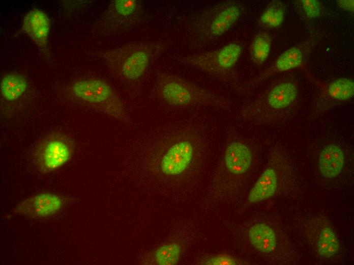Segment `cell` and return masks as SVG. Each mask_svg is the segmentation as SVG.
I'll return each instance as SVG.
<instances>
[{
  "label": "cell",
  "mask_w": 354,
  "mask_h": 265,
  "mask_svg": "<svg viewBox=\"0 0 354 265\" xmlns=\"http://www.w3.org/2000/svg\"><path fill=\"white\" fill-rule=\"evenodd\" d=\"M156 88L159 97L171 106L229 108L226 99L173 74L159 73L156 80Z\"/></svg>",
  "instance_id": "1"
},
{
  "label": "cell",
  "mask_w": 354,
  "mask_h": 265,
  "mask_svg": "<svg viewBox=\"0 0 354 265\" xmlns=\"http://www.w3.org/2000/svg\"><path fill=\"white\" fill-rule=\"evenodd\" d=\"M164 45L155 42L127 44L101 55L107 66L119 76L130 81L141 77Z\"/></svg>",
  "instance_id": "2"
},
{
  "label": "cell",
  "mask_w": 354,
  "mask_h": 265,
  "mask_svg": "<svg viewBox=\"0 0 354 265\" xmlns=\"http://www.w3.org/2000/svg\"><path fill=\"white\" fill-rule=\"evenodd\" d=\"M299 88L291 80H285L270 87L259 101L249 107L243 115L246 122L269 125L281 122V112L287 110L297 99Z\"/></svg>",
  "instance_id": "3"
},
{
  "label": "cell",
  "mask_w": 354,
  "mask_h": 265,
  "mask_svg": "<svg viewBox=\"0 0 354 265\" xmlns=\"http://www.w3.org/2000/svg\"><path fill=\"white\" fill-rule=\"evenodd\" d=\"M243 11V7L238 1L221 2L195 16L190 22V31L199 42L214 40L232 29Z\"/></svg>",
  "instance_id": "4"
},
{
  "label": "cell",
  "mask_w": 354,
  "mask_h": 265,
  "mask_svg": "<svg viewBox=\"0 0 354 265\" xmlns=\"http://www.w3.org/2000/svg\"><path fill=\"white\" fill-rule=\"evenodd\" d=\"M242 52L241 45L230 43L217 49L184 57V63L227 83H235L234 68Z\"/></svg>",
  "instance_id": "5"
},
{
  "label": "cell",
  "mask_w": 354,
  "mask_h": 265,
  "mask_svg": "<svg viewBox=\"0 0 354 265\" xmlns=\"http://www.w3.org/2000/svg\"><path fill=\"white\" fill-rule=\"evenodd\" d=\"M74 95L97 110L124 123L129 115L121 99L106 82L98 79L77 81L72 85Z\"/></svg>",
  "instance_id": "6"
},
{
  "label": "cell",
  "mask_w": 354,
  "mask_h": 265,
  "mask_svg": "<svg viewBox=\"0 0 354 265\" xmlns=\"http://www.w3.org/2000/svg\"><path fill=\"white\" fill-rule=\"evenodd\" d=\"M74 150V143L70 139L61 134H52L44 138L37 145L34 161L40 172L48 173L68 162Z\"/></svg>",
  "instance_id": "7"
},
{
  "label": "cell",
  "mask_w": 354,
  "mask_h": 265,
  "mask_svg": "<svg viewBox=\"0 0 354 265\" xmlns=\"http://www.w3.org/2000/svg\"><path fill=\"white\" fill-rule=\"evenodd\" d=\"M143 10L141 2L137 0L112 1L101 18V29L113 34L130 30L141 21Z\"/></svg>",
  "instance_id": "8"
},
{
  "label": "cell",
  "mask_w": 354,
  "mask_h": 265,
  "mask_svg": "<svg viewBox=\"0 0 354 265\" xmlns=\"http://www.w3.org/2000/svg\"><path fill=\"white\" fill-rule=\"evenodd\" d=\"M62 198L54 193L42 192L29 197L18 204L14 212L29 218H46L62 208Z\"/></svg>",
  "instance_id": "9"
},
{
  "label": "cell",
  "mask_w": 354,
  "mask_h": 265,
  "mask_svg": "<svg viewBox=\"0 0 354 265\" xmlns=\"http://www.w3.org/2000/svg\"><path fill=\"white\" fill-rule=\"evenodd\" d=\"M50 28L49 17L43 11L35 8L24 16L22 30L44 54L48 52V37Z\"/></svg>",
  "instance_id": "10"
},
{
  "label": "cell",
  "mask_w": 354,
  "mask_h": 265,
  "mask_svg": "<svg viewBox=\"0 0 354 265\" xmlns=\"http://www.w3.org/2000/svg\"><path fill=\"white\" fill-rule=\"evenodd\" d=\"M305 47L302 45L292 46L285 50L269 68L258 77L250 81L249 86H256L274 74L301 67L305 59Z\"/></svg>",
  "instance_id": "11"
},
{
  "label": "cell",
  "mask_w": 354,
  "mask_h": 265,
  "mask_svg": "<svg viewBox=\"0 0 354 265\" xmlns=\"http://www.w3.org/2000/svg\"><path fill=\"white\" fill-rule=\"evenodd\" d=\"M229 141L224 151V167L233 175H243L252 165V152L246 144L240 140L232 139Z\"/></svg>",
  "instance_id": "12"
},
{
  "label": "cell",
  "mask_w": 354,
  "mask_h": 265,
  "mask_svg": "<svg viewBox=\"0 0 354 265\" xmlns=\"http://www.w3.org/2000/svg\"><path fill=\"white\" fill-rule=\"evenodd\" d=\"M344 161L345 156L341 148L335 144H329L320 153L318 162L319 170L326 178H335L342 172Z\"/></svg>",
  "instance_id": "13"
},
{
  "label": "cell",
  "mask_w": 354,
  "mask_h": 265,
  "mask_svg": "<svg viewBox=\"0 0 354 265\" xmlns=\"http://www.w3.org/2000/svg\"><path fill=\"white\" fill-rule=\"evenodd\" d=\"M278 186L276 170L270 167L266 169L251 189L248 200L250 203H257L272 197Z\"/></svg>",
  "instance_id": "14"
},
{
  "label": "cell",
  "mask_w": 354,
  "mask_h": 265,
  "mask_svg": "<svg viewBox=\"0 0 354 265\" xmlns=\"http://www.w3.org/2000/svg\"><path fill=\"white\" fill-rule=\"evenodd\" d=\"M248 236L252 245L259 251L269 253L276 246V237L274 230L264 223L252 226L248 231Z\"/></svg>",
  "instance_id": "15"
},
{
  "label": "cell",
  "mask_w": 354,
  "mask_h": 265,
  "mask_svg": "<svg viewBox=\"0 0 354 265\" xmlns=\"http://www.w3.org/2000/svg\"><path fill=\"white\" fill-rule=\"evenodd\" d=\"M323 93L325 97L331 101H347L354 95L353 81L348 77L334 80L325 86Z\"/></svg>",
  "instance_id": "16"
},
{
  "label": "cell",
  "mask_w": 354,
  "mask_h": 265,
  "mask_svg": "<svg viewBox=\"0 0 354 265\" xmlns=\"http://www.w3.org/2000/svg\"><path fill=\"white\" fill-rule=\"evenodd\" d=\"M286 12L285 4L280 1L270 2L258 18V23L266 29L279 28L283 23Z\"/></svg>",
  "instance_id": "17"
},
{
  "label": "cell",
  "mask_w": 354,
  "mask_h": 265,
  "mask_svg": "<svg viewBox=\"0 0 354 265\" xmlns=\"http://www.w3.org/2000/svg\"><path fill=\"white\" fill-rule=\"evenodd\" d=\"M27 82L22 75L11 73L2 78L1 82V92L3 97L8 101L19 98L26 91Z\"/></svg>",
  "instance_id": "18"
},
{
  "label": "cell",
  "mask_w": 354,
  "mask_h": 265,
  "mask_svg": "<svg viewBox=\"0 0 354 265\" xmlns=\"http://www.w3.org/2000/svg\"><path fill=\"white\" fill-rule=\"evenodd\" d=\"M272 44V37L268 32L260 31L257 33L250 47L252 62L257 65H262L270 56Z\"/></svg>",
  "instance_id": "19"
},
{
  "label": "cell",
  "mask_w": 354,
  "mask_h": 265,
  "mask_svg": "<svg viewBox=\"0 0 354 265\" xmlns=\"http://www.w3.org/2000/svg\"><path fill=\"white\" fill-rule=\"evenodd\" d=\"M340 249L339 242L333 230L329 226L321 231L317 243L318 254L324 258L336 254Z\"/></svg>",
  "instance_id": "20"
},
{
  "label": "cell",
  "mask_w": 354,
  "mask_h": 265,
  "mask_svg": "<svg viewBox=\"0 0 354 265\" xmlns=\"http://www.w3.org/2000/svg\"><path fill=\"white\" fill-rule=\"evenodd\" d=\"M181 250V247L176 243L165 244L156 250L154 258L158 264H174L179 260Z\"/></svg>",
  "instance_id": "21"
},
{
  "label": "cell",
  "mask_w": 354,
  "mask_h": 265,
  "mask_svg": "<svg viewBox=\"0 0 354 265\" xmlns=\"http://www.w3.org/2000/svg\"><path fill=\"white\" fill-rule=\"evenodd\" d=\"M300 9L304 15L310 19L320 17L322 13L321 3L317 0H301L298 1Z\"/></svg>",
  "instance_id": "22"
},
{
  "label": "cell",
  "mask_w": 354,
  "mask_h": 265,
  "mask_svg": "<svg viewBox=\"0 0 354 265\" xmlns=\"http://www.w3.org/2000/svg\"><path fill=\"white\" fill-rule=\"evenodd\" d=\"M202 264L208 265H234L237 262L232 257L228 255H219L212 257Z\"/></svg>",
  "instance_id": "23"
},
{
  "label": "cell",
  "mask_w": 354,
  "mask_h": 265,
  "mask_svg": "<svg viewBox=\"0 0 354 265\" xmlns=\"http://www.w3.org/2000/svg\"><path fill=\"white\" fill-rule=\"evenodd\" d=\"M336 3L338 7L344 11L353 12L354 10L353 0H337Z\"/></svg>",
  "instance_id": "24"
}]
</instances>
